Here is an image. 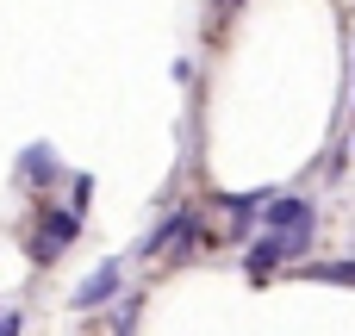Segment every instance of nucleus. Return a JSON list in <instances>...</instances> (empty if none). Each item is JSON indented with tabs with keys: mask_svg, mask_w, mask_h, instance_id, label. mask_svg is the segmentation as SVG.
<instances>
[{
	"mask_svg": "<svg viewBox=\"0 0 355 336\" xmlns=\"http://www.w3.org/2000/svg\"><path fill=\"white\" fill-rule=\"evenodd\" d=\"M262 218H268V231H281V237H312V206L306 200H268L262 206Z\"/></svg>",
	"mask_w": 355,
	"mask_h": 336,
	"instance_id": "nucleus-1",
	"label": "nucleus"
},
{
	"mask_svg": "<svg viewBox=\"0 0 355 336\" xmlns=\"http://www.w3.org/2000/svg\"><path fill=\"white\" fill-rule=\"evenodd\" d=\"M69 237H75V212H56V218H44V224H37L31 256H37V262H50V256H62V249H69Z\"/></svg>",
	"mask_w": 355,
	"mask_h": 336,
	"instance_id": "nucleus-2",
	"label": "nucleus"
},
{
	"mask_svg": "<svg viewBox=\"0 0 355 336\" xmlns=\"http://www.w3.org/2000/svg\"><path fill=\"white\" fill-rule=\"evenodd\" d=\"M119 293V262H106V268H94L81 287H75V312H94V306H106Z\"/></svg>",
	"mask_w": 355,
	"mask_h": 336,
	"instance_id": "nucleus-3",
	"label": "nucleus"
},
{
	"mask_svg": "<svg viewBox=\"0 0 355 336\" xmlns=\"http://www.w3.org/2000/svg\"><path fill=\"white\" fill-rule=\"evenodd\" d=\"M300 249H306V237H281V231H268V237L250 249V268L262 274V268H275V262H293Z\"/></svg>",
	"mask_w": 355,
	"mask_h": 336,
	"instance_id": "nucleus-4",
	"label": "nucleus"
},
{
	"mask_svg": "<svg viewBox=\"0 0 355 336\" xmlns=\"http://www.w3.org/2000/svg\"><path fill=\"white\" fill-rule=\"evenodd\" d=\"M312 281H331V287H355V262H324V268H312Z\"/></svg>",
	"mask_w": 355,
	"mask_h": 336,
	"instance_id": "nucleus-5",
	"label": "nucleus"
},
{
	"mask_svg": "<svg viewBox=\"0 0 355 336\" xmlns=\"http://www.w3.org/2000/svg\"><path fill=\"white\" fill-rule=\"evenodd\" d=\"M25 175H56V156L50 150H25Z\"/></svg>",
	"mask_w": 355,
	"mask_h": 336,
	"instance_id": "nucleus-6",
	"label": "nucleus"
},
{
	"mask_svg": "<svg viewBox=\"0 0 355 336\" xmlns=\"http://www.w3.org/2000/svg\"><path fill=\"white\" fill-rule=\"evenodd\" d=\"M12 330H19V324H12V318H0V336H12Z\"/></svg>",
	"mask_w": 355,
	"mask_h": 336,
	"instance_id": "nucleus-7",
	"label": "nucleus"
}]
</instances>
